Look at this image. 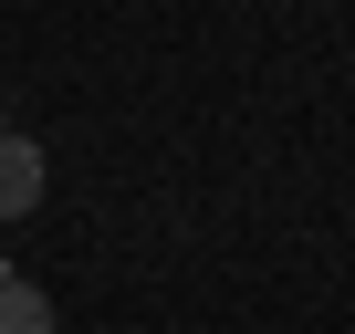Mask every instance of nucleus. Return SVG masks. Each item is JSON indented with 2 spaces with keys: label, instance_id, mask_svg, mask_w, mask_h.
<instances>
[{
  "label": "nucleus",
  "instance_id": "1",
  "mask_svg": "<svg viewBox=\"0 0 355 334\" xmlns=\"http://www.w3.org/2000/svg\"><path fill=\"white\" fill-rule=\"evenodd\" d=\"M42 188H53L42 146H32L21 125H0V220H32V209H42Z\"/></svg>",
  "mask_w": 355,
  "mask_h": 334
},
{
  "label": "nucleus",
  "instance_id": "2",
  "mask_svg": "<svg viewBox=\"0 0 355 334\" xmlns=\"http://www.w3.org/2000/svg\"><path fill=\"white\" fill-rule=\"evenodd\" d=\"M0 334H53V292L21 282V272H0Z\"/></svg>",
  "mask_w": 355,
  "mask_h": 334
}]
</instances>
